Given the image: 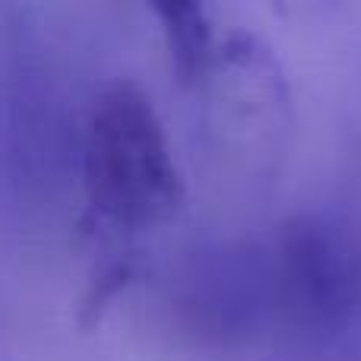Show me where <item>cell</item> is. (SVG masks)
Returning <instances> with one entry per match:
<instances>
[{
  "label": "cell",
  "instance_id": "cell-2",
  "mask_svg": "<svg viewBox=\"0 0 361 361\" xmlns=\"http://www.w3.org/2000/svg\"><path fill=\"white\" fill-rule=\"evenodd\" d=\"M279 311L307 333H339L361 314V231L311 212L279 231L273 250Z\"/></svg>",
  "mask_w": 361,
  "mask_h": 361
},
{
  "label": "cell",
  "instance_id": "cell-3",
  "mask_svg": "<svg viewBox=\"0 0 361 361\" xmlns=\"http://www.w3.org/2000/svg\"><path fill=\"white\" fill-rule=\"evenodd\" d=\"M156 16L162 23L165 42H169L178 76L187 82L200 80L212 63V25L206 19L203 6L162 4V6H156Z\"/></svg>",
  "mask_w": 361,
  "mask_h": 361
},
{
  "label": "cell",
  "instance_id": "cell-1",
  "mask_svg": "<svg viewBox=\"0 0 361 361\" xmlns=\"http://www.w3.org/2000/svg\"><path fill=\"white\" fill-rule=\"evenodd\" d=\"M82 193L92 228L137 235L169 222L184 200L165 127L133 82H108L82 124Z\"/></svg>",
  "mask_w": 361,
  "mask_h": 361
}]
</instances>
